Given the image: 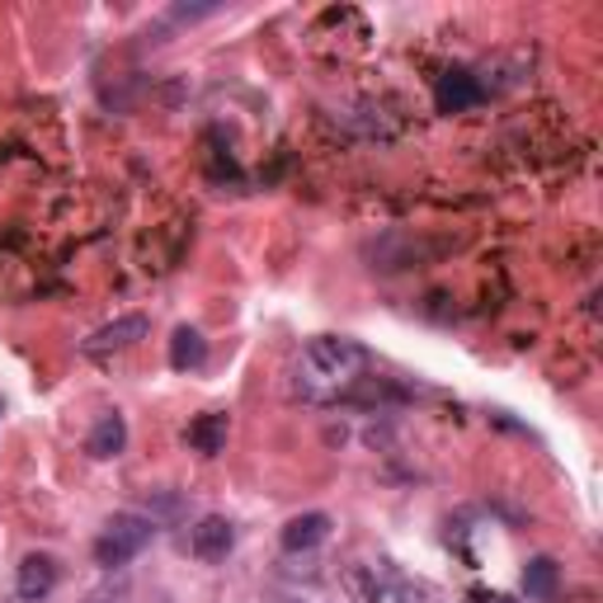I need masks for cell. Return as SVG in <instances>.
<instances>
[{"mask_svg":"<svg viewBox=\"0 0 603 603\" xmlns=\"http://www.w3.org/2000/svg\"><path fill=\"white\" fill-rule=\"evenodd\" d=\"M85 603H128V584H123V580H109V584H99V590L85 594Z\"/></svg>","mask_w":603,"mask_h":603,"instance_id":"cell-12","label":"cell"},{"mask_svg":"<svg viewBox=\"0 0 603 603\" xmlns=\"http://www.w3.org/2000/svg\"><path fill=\"white\" fill-rule=\"evenodd\" d=\"M232 547H236V528L226 523L222 514L199 519V528H193V557H199V561H222Z\"/></svg>","mask_w":603,"mask_h":603,"instance_id":"cell-7","label":"cell"},{"mask_svg":"<svg viewBox=\"0 0 603 603\" xmlns=\"http://www.w3.org/2000/svg\"><path fill=\"white\" fill-rule=\"evenodd\" d=\"M156 538V519L137 509H118L109 523H104V533L95 538V561L104 571H118V565H128L133 557H141Z\"/></svg>","mask_w":603,"mask_h":603,"instance_id":"cell-2","label":"cell"},{"mask_svg":"<svg viewBox=\"0 0 603 603\" xmlns=\"http://www.w3.org/2000/svg\"><path fill=\"white\" fill-rule=\"evenodd\" d=\"M0 411H6V405H0Z\"/></svg>","mask_w":603,"mask_h":603,"instance_id":"cell-14","label":"cell"},{"mask_svg":"<svg viewBox=\"0 0 603 603\" xmlns=\"http://www.w3.org/2000/svg\"><path fill=\"white\" fill-rule=\"evenodd\" d=\"M482 99H486L482 81H476L472 71H463V66L443 71L438 85H434V109H438V114H463V109H476Z\"/></svg>","mask_w":603,"mask_h":603,"instance_id":"cell-4","label":"cell"},{"mask_svg":"<svg viewBox=\"0 0 603 603\" xmlns=\"http://www.w3.org/2000/svg\"><path fill=\"white\" fill-rule=\"evenodd\" d=\"M472 603H509L505 594H472Z\"/></svg>","mask_w":603,"mask_h":603,"instance_id":"cell-13","label":"cell"},{"mask_svg":"<svg viewBox=\"0 0 603 603\" xmlns=\"http://www.w3.org/2000/svg\"><path fill=\"white\" fill-rule=\"evenodd\" d=\"M151 335V321L141 311H128V316H118V321H109V326H99L91 340H81V353L85 359H104V353H123V349H133V345H141Z\"/></svg>","mask_w":603,"mask_h":603,"instance_id":"cell-3","label":"cell"},{"mask_svg":"<svg viewBox=\"0 0 603 603\" xmlns=\"http://www.w3.org/2000/svg\"><path fill=\"white\" fill-rule=\"evenodd\" d=\"M123 448H128V420H123L118 411L114 415H99L91 438H85V453L99 457V463H109V457H118Z\"/></svg>","mask_w":603,"mask_h":603,"instance_id":"cell-8","label":"cell"},{"mask_svg":"<svg viewBox=\"0 0 603 603\" xmlns=\"http://www.w3.org/2000/svg\"><path fill=\"white\" fill-rule=\"evenodd\" d=\"M368 349L345 340V335H316V340L302 345L297 353V368H293V382L307 401H340L353 396L368 372Z\"/></svg>","mask_w":603,"mask_h":603,"instance_id":"cell-1","label":"cell"},{"mask_svg":"<svg viewBox=\"0 0 603 603\" xmlns=\"http://www.w3.org/2000/svg\"><path fill=\"white\" fill-rule=\"evenodd\" d=\"M330 538V514L321 509H311V514H297V519L283 523V533H278V547L288 557H302V552H316Z\"/></svg>","mask_w":603,"mask_h":603,"instance_id":"cell-5","label":"cell"},{"mask_svg":"<svg viewBox=\"0 0 603 603\" xmlns=\"http://www.w3.org/2000/svg\"><path fill=\"white\" fill-rule=\"evenodd\" d=\"M208 363V340H203V330L199 326H180L170 335V368L174 372H193V368H203Z\"/></svg>","mask_w":603,"mask_h":603,"instance_id":"cell-9","label":"cell"},{"mask_svg":"<svg viewBox=\"0 0 603 603\" xmlns=\"http://www.w3.org/2000/svg\"><path fill=\"white\" fill-rule=\"evenodd\" d=\"M52 590H57V561H52L47 552H29L20 561V571H14V594H20L24 603H39Z\"/></svg>","mask_w":603,"mask_h":603,"instance_id":"cell-6","label":"cell"},{"mask_svg":"<svg viewBox=\"0 0 603 603\" xmlns=\"http://www.w3.org/2000/svg\"><path fill=\"white\" fill-rule=\"evenodd\" d=\"M561 590V565L552 557H533L523 565V594L538 599V603H552Z\"/></svg>","mask_w":603,"mask_h":603,"instance_id":"cell-10","label":"cell"},{"mask_svg":"<svg viewBox=\"0 0 603 603\" xmlns=\"http://www.w3.org/2000/svg\"><path fill=\"white\" fill-rule=\"evenodd\" d=\"M226 434H232V420H226L222 411H208L189 424V448H199V453H222L226 448Z\"/></svg>","mask_w":603,"mask_h":603,"instance_id":"cell-11","label":"cell"}]
</instances>
